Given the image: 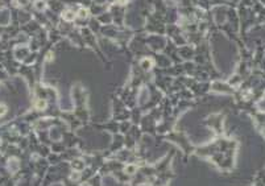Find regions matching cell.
I'll use <instances>...</instances> for the list:
<instances>
[{"label": "cell", "instance_id": "6da1fadb", "mask_svg": "<svg viewBox=\"0 0 265 186\" xmlns=\"http://www.w3.org/2000/svg\"><path fill=\"white\" fill-rule=\"evenodd\" d=\"M6 111H7V107H6V106H2V104H0V116H3V115L6 114Z\"/></svg>", "mask_w": 265, "mask_h": 186}]
</instances>
